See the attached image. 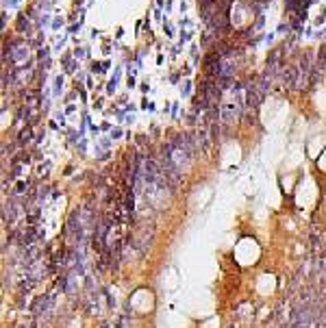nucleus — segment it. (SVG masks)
<instances>
[{"label":"nucleus","instance_id":"f257e3e1","mask_svg":"<svg viewBox=\"0 0 326 328\" xmlns=\"http://www.w3.org/2000/svg\"><path fill=\"white\" fill-rule=\"evenodd\" d=\"M52 308H54V293H44V296H39V298L33 302L31 311H33L37 317H48V315L52 313Z\"/></svg>","mask_w":326,"mask_h":328},{"label":"nucleus","instance_id":"f03ea898","mask_svg":"<svg viewBox=\"0 0 326 328\" xmlns=\"http://www.w3.org/2000/svg\"><path fill=\"white\" fill-rule=\"evenodd\" d=\"M31 135H33L31 126H26V128L20 131V137H17V141H20V143H29V141H31Z\"/></svg>","mask_w":326,"mask_h":328},{"label":"nucleus","instance_id":"7ed1b4c3","mask_svg":"<svg viewBox=\"0 0 326 328\" xmlns=\"http://www.w3.org/2000/svg\"><path fill=\"white\" fill-rule=\"evenodd\" d=\"M61 85H63V78H57V87H54V94H61Z\"/></svg>","mask_w":326,"mask_h":328},{"label":"nucleus","instance_id":"20e7f679","mask_svg":"<svg viewBox=\"0 0 326 328\" xmlns=\"http://www.w3.org/2000/svg\"><path fill=\"white\" fill-rule=\"evenodd\" d=\"M74 57H76V59L85 57V50H83V48H76V52H74Z\"/></svg>","mask_w":326,"mask_h":328},{"label":"nucleus","instance_id":"39448f33","mask_svg":"<svg viewBox=\"0 0 326 328\" xmlns=\"http://www.w3.org/2000/svg\"><path fill=\"white\" fill-rule=\"evenodd\" d=\"M181 94H183V96H189V83H185V87L181 89Z\"/></svg>","mask_w":326,"mask_h":328}]
</instances>
